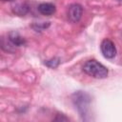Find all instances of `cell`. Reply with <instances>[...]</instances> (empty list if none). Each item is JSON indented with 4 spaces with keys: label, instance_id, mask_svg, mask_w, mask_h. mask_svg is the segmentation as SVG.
Instances as JSON below:
<instances>
[{
    "label": "cell",
    "instance_id": "277c9868",
    "mask_svg": "<svg viewBox=\"0 0 122 122\" xmlns=\"http://www.w3.org/2000/svg\"><path fill=\"white\" fill-rule=\"evenodd\" d=\"M82 14H83V8L81 5L77 3H73L69 6L67 10V15L71 22L77 23L81 19Z\"/></svg>",
    "mask_w": 122,
    "mask_h": 122
},
{
    "label": "cell",
    "instance_id": "6da1fadb",
    "mask_svg": "<svg viewBox=\"0 0 122 122\" xmlns=\"http://www.w3.org/2000/svg\"><path fill=\"white\" fill-rule=\"evenodd\" d=\"M83 71L88 75L97 79H104L109 74L108 69L95 59L88 60L83 66Z\"/></svg>",
    "mask_w": 122,
    "mask_h": 122
},
{
    "label": "cell",
    "instance_id": "8992f818",
    "mask_svg": "<svg viewBox=\"0 0 122 122\" xmlns=\"http://www.w3.org/2000/svg\"><path fill=\"white\" fill-rule=\"evenodd\" d=\"M38 11L43 14V15H46V16H50V15H52L55 11H56V8L53 4L51 3H41L38 8H37Z\"/></svg>",
    "mask_w": 122,
    "mask_h": 122
},
{
    "label": "cell",
    "instance_id": "3957f363",
    "mask_svg": "<svg viewBox=\"0 0 122 122\" xmlns=\"http://www.w3.org/2000/svg\"><path fill=\"white\" fill-rule=\"evenodd\" d=\"M100 50L103 56L107 59H112L116 55V48L113 42L110 39H104L101 42Z\"/></svg>",
    "mask_w": 122,
    "mask_h": 122
},
{
    "label": "cell",
    "instance_id": "ba28073f",
    "mask_svg": "<svg viewBox=\"0 0 122 122\" xmlns=\"http://www.w3.org/2000/svg\"><path fill=\"white\" fill-rule=\"evenodd\" d=\"M60 61H59V58L57 57H54V58H51L50 60H47L45 62V65H47L49 68H51V69H55L58 65H59Z\"/></svg>",
    "mask_w": 122,
    "mask_h": 122
},
{
    "label": "cell",
    "instance_id": "9c48e42d",
    "mask_svg": "<svg viewBox=\"0 0 122 122\" xmlns=\"http://www.w3.org/2000/svg\"><path fill=\"white\" fill-rule=\"evenodd\" d=\"M50 26V23L49 22H41V23H35L32 25V28L35 30H44V29H47L48 27Z\"/></svg>",
    "mask_w": 122,
    "mask_h": 122
},
{
    "label": "cell",
    "instance_id": "8fae6325",
    "mask_svg": "<svg viewBox=\"0 0 122 122\" xmlns=\"http://www.w3.org/2000/svg\"><path fill=\"white\" fill-rule=\"evenodd\" d=\"M2 1H11V0H2Z\"/></svg>",
    "mask_w": 122,
    "mask_h": 122
},
{
    "label": "cell",
    "instance_id": "30bf717a",
    "mask_svg": "<svg viewBox=\"0 0 122 122\" xmlns=\"http://www.w3.org/2000/svg\"><path fill=\"white\" fill-rule=\"evenodd\" d=\"M57 115H58L59 117H55L54 120H61V121H62V120H69V118H67L66 116H64V114H62V115L60 116V113H59V114H57Z\"/></svg>",
    "mask_w": 122,
    "mask_h": 122
},
{
    "label": "cell",
    "instance_id": "5b68a950",
    "mask_svg": "<svg viewBox=\"0 0 122 122\" xmlns=\"http://www.w3.org/2000/svg\"><path fill=\"white\" fill-rule=\"evenodd\" d=\"M8 40L14 46V47H21L23 45L26 44V40L24 37H22L20 35L19 32L15 31V30H12L9 33L8 35Z\"/></svg>",
    "mask_w": 122,
    "mask_h": 122
},
{
    "label": "cell",
    "instance_id": "7a4b0ae2",
    "mask_svg": "<svg viewBox=\"0 0 122 122\" xmlns=\"http://www.w3.org/2000/svg\"><path fill=\"white\" fill-rule=\"evenodd\" d=\"M72 102L82 118L87 119L86 115H88L91 103V98L89 94L83 92H77L72 95Z\"/></svg>",
    "mask_w": 122,
    "mask_h": 122
},
{
    "label": "cell",
    "instance_id": "52a82bcc",
    "mask_svg": "<svg viewBox=\"0 0 122 122\" xmlns=\"http://www.w3.org/2000/svg\"><path fill=\"white\" fill-rule=\"evenodd\" d=\"M12 11L19 16H23L26 13H28L29 6L26 3H18L12 7Z\"/></svg>",
    "mask_w": 122,
    "mask_h": 122
}]
</instances>
